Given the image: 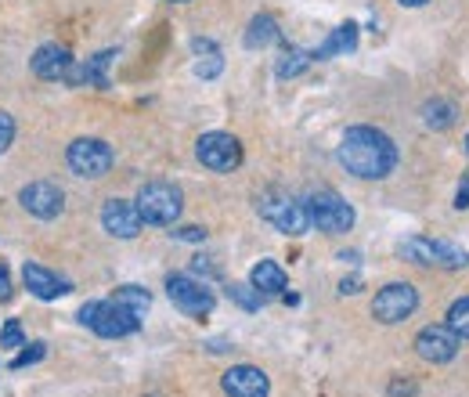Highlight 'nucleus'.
Masks as SVG:
<instances>
[{"instance_id": "nucleus-31", "label": "nucleus", "mask_w": 469, "mask_h": 397, "mask_svg": "<svg viewBox=\"0 0 469 397\" xmlns=\"http://www.w3.org/2000/svg\"><path fill=\"white\" fill-rule=\"evenodd\" d=\"M12 296V271L8 264H0V300H8Z\"/></svg>"}, {"instance_id": "nucleus-24", "label": "nucleus", "mask_w": 469, "mask_h": 397, "mask_svg": "<svg viewBox=\"0 0 469 397\" xmlns=\"http://www.w3.org/2000/svg\"><path fill=\"white\" fill-rule=\"evenodd\" d=\"M458 340H469V296H462V300H455L451 307H447V322H444Z\"/></svg>"}, {"instance_id": "nucleus-27", "label": "nucleus", "mask_w": 469, "mask_h": 397, "mask_svg": "<svg viewBox=\"0 0 469 397\" xmlns=\"http://www.w3.org/2000/svg\"><path fill=\"white\" fill-rule=\"evenodd\" d=\"M220 69H224V62H220V55H217V51H209L202 62H195V76H202V80H213Z\"/></svg>"}, {"instance_id": "nucleus-10", "label": "nucleus", "mask_w": 469, "mask_h": 397, "mask_svg": "<svg viewBox=\"0 0 469 397\" xmlns=\"http://www.w3.org/2000/svg\"><path fill=\"white\" fill-rule=\"evenodd\" d=\"M415 307H419V293H415V286H408V282H390V286H383V289L376 293V300H372V314H376V322H383V325L404 322Z\"/></svg>"}, {"instance_id": "nucleus-35", "label": "nucleus", "mask_w": 469, "mask_h": 397, "mask_svg": "<svg viewBox=\"0 0 469 397\" xmlns=\"http://www.w3.org/2000/svg\"><path fill=\"white\" fill-rule=\"evenodd\" d=\"M397 4H404V8H422V4H429V0H397Z\"/></svg>"}, {"instance_id": "nucleus-25", "label": "nucleus", "mask_w": 469, "mask_h": 397, "mask_svg": "<svg viewBox=\"0 0 469 397\" xmlns=\"http://www.w3.org/2000/svg\"><path fill=\"white\" fill-rule=\"evenodd\" d=\"M422 116H426V127H433V130H447V127L455 123V105H447V101H426Z\"/></svg>"}, {"instance_id": "nucleus-8", "label": "nucleus", "mask_w": 469, "mask_h": 397, "mask_svg": "<svg viewBox=\"0 0 469 397\" xmlns=\"http://www.w3.org/2000/svg\"><path fill=\"white\" fill-rule=\"evenodd\" d=\"M195 155L202 166H209L213 173H231L234 166L243 163V145L234 134H224V130H209L195 141Z\"/></svg>"}, {"instance_id": "nucleus-23", "label": "nucleus", "mask_w": 469, "mask_h": 397, "mask_svg": "<svg viewBox=\"0 0 469 397\" xmlns=\"http://www.w3.org/2000/svg\"><path fill=\"white\" fill-rule=\"evenodd\" d=\"M227 296H231L234 304H239L243 311H261V307H264V300H268V296H264L261 289H253L250 282H234V286L227 289Z\"/></svg>"}, {"instance_id": "nucleus-14", "label": "nucleus", "mask_w": 469, "mask_h": 397, "mask_svg": "<svg viewBox=\"0 0 469 397\" xmlns=\"http://www.w3.org/2000/svg\"><path fill=\"white\" fill-rule=\"evenodd\" d=\"M102 225L116 239H134L141 232V214H137L134 203H127V198H109V203L102 207Z\"/></svg>"}, {"instance_id": "nucleus-12", "label": "nucleus", "mask_w": 469, "mask_h": 397, "mask_svg": "<svg viewBox=\"0 0 469 397\" xmlns=\"http://www.w3.org/2000/svg\"><path fill=\"white\" fill-rule=\"evenodd\" d=\"M220 386H224L227 397H268L271 393V379L257 365H234V368H227L224 379H220Z\"/></svg>"}, {"instance_id": "nucleus-18", "label": "nucleus", "mask_w": 469, "mask_h": 397, "mask_svg": "<svg viewBox=\"0 0 469 397\" xmlns=\"http://www.w3.org/2000/svg\"><path fill=\"white\" fill-rule=\"evenodd\" d=\"M250 286L261 289L264 296H279V293L289 286V275H286L282 264H275V260H261V264L250 271Z\"/></svg>"}, {"instance_id": "nucleus-15", "label": "nucleus", "mask_w": 469, "mask_h": 397, "mask_svg": "<svg viewBox=\"0 0 469 397\" xmlns=\"http://www.w3.org/2000/svg\"><path fill=\"white\" fill-rule=\"evenodd\" d=\"M33 73L40 80H66V73L73 69V55L69 48H58V44H44L37 55H33Z\"/></svg>"}, {"instance_id": "nucleus-11", "label": "nucleus", "mask_w": 469, "mask_h": 397, "mask_svg": "<svg viewBox=\"0 0 469 397\" xmlns=\"http://www.w3.org/2000/svg\"><path fill=\"white\" fill-rule=\"evenodd\" d=\"M19 203H22L26 214H33V217H40V221H51V217L62 214L66 195H62V188L51 184V181H33V184H26V188L19 191Z\"/></svg>"}, {"instance_id": "nucleus-20", "label": "nucleus", "mask_w": 469, "mask_h": 397, "mask_svg": "<svg viewBox=\"0 0 469 397\" xmlns=\"http://www.w3.org/2000/svg\"><path fill=\"white\" fill-rule=\"evenodd\" d=\"M275 40H282V33H279V22L271 19V15H257L253 22H250V30H246V48H271Z\"/></svg>"}, {"instance_id": "nucleus-4", "label": "nucleus", "mask_w": 469, "mask_h": 397, "mask_svg": "<svg viewBox=\"0 0 469 397\" xmlns=\"http://www.w3.org/2000/svg\"><path fill=\"white\" fill-rule=\"evenodd\" d=\"M304 207H307L311 225H314L318 232H325V235H347V232L354 228V207L347 203L343 195H336L332 188L314 191Z\"/></svg>"}, {"instance_id": "nucleus-22", "label": "nucleus", "mask_w": 469, "mask_h": 397, "mask_svg": "<svg viewBox=\"0 0 469 397\" xmlns=\"http://www.w3.org/2000/svg\"><path fill=\"white\" fill-rule=\"evenodd\" d=\"M112 300H116V304H123L127 311H134L137 318H141V314L152 307V296H148V289H141V286H119Z\"/></svg>"}, {"instance_id": "nucleus-26", "label": "nucleus", "mask_w": 469, "mask_h": 397, "mask_svg": "<svg viewBox=\"0 0 469 397\" xmlns=\"http://www.w3.org/2000/svg\"><path fill=\"white\" fill-rule=\"evenodd\" d=\"M0 347H8V350H19V347H26V336H22V325L12 318V322H4V329H0Z\"/></svg>"}, {"instance_id": "nucleus-6", "label": "nucleus", "mask_w": 469, "mask_h": 397, "mask_svg": "<svg viewBox=\"0 0 469 397\" xmlns=\"http://www.w3.org/2000/svg\"><path fill=\"white\" fill-rule=\"evenodd\" d=\"M404 260L411 264H422V268H465L469 264V253L455 243H444V239H426V235H415L401 246Z\"/></svg>"}, {"instance_id": "nucleus-30", "label": "nucleus", "mask_w": 469, "mask_h": 397, "mask_svg": "<svg viewBox=\"0 0 469 397\" xmlns=\"http://www.w3.org/2000/svg\"><path fill=\"white\" fill-rule=\"evenodd\" d=\"M173 239H181V243H202V239H206V232L191 225V228H177V232H173Z\"/></svg>"}, {"instance_id": "nucleus-37", "label": "nucleus", "mask_w": 469, "mask_h": 397, "mask_svg": "<svg viewBox=\"0 0 469 397\" xmlns=\"http://www.w3.org/2000/svg\"><path fill=\"white\" fill-rule=\"evenodd\" d=\"M465 148H469V137H465Z\"/></svg>"}, {"instance_id": "nucleus-7", "label": "nucleus", "mask_w": 469, "mask_h": 397, "mask_svg": "<svg viewBox=\"0 0 469 397\" xmlns=\"http://www.w3.org/2000/svg\"><path fill=\"white\" fill-rule=\"evenodd\" d=\"M69 170L76 173V177H87V181H98V177H105L109 170H112V163H116V152L102 141V137H76L73 145H69Z\"/></svg>"}, {"instance_id": "nucleus-32", "label": "nucleus", "mask_w": 469, "mask_h": 397, "mask_svg": "<svg viewBox=\"0 0 469 397\" xmlns=\"http://www.w3.org/2000/svg\"><path fill=\"white\" fill-rule=\"evenodd\" d=\"M455 207H458V210H465V207H469V177H465V181L458 184V195H455Z\"/></svg>"}, {"instance_id": "nucleus-1", "label": "nucleus", "mask_w": 469, "mask_h": 397, "mask_svg": "<svg viewBox=\"0 0 469 397\" xmlns=\"http://www.w3.org/2000/svg\"><path fill=\"white\" fill-rule=\"evenodd\" d=\"M340 163L361 181H383L397 166V145L376 127H350L340 141Z\"/></svg>"}, {"instance_id": "nucleus-21", "label": "nucleus", "mask_w": 469, "mask_h": 397, "mask_svg": "<svg viewBox=\"0 0 469 397\" xmlns=\"http://www.w3.org/2000/svg\"><path fill=\"white\" fill-rule=\"evenodd\" d=\"M311 62H314V58H311V51H304V48H289V51L279 58L275 73H279V80H293V76H300Z\"/></svg>"}, {"instance_id": "nucleus-17", "label": "nucleus", "mask_w": 469, "mask_h": 397, "mask_svg": "<svg viewBox=\"0 0 469 397\" xmlns=\"http://www.w3.org/2000/svg\"><path fill=\"white\" fill-rule=\"evenodd\" d=\"M116 55L112 51H102V55H94V58H87L84 66H76L73 62V69L66 73V84H73V87H109V62H112Z\"/></svg>"}, {"instance_id": "nucleus-19", "label": "nucleus", "mask_w": 469, "mask_h": 397, "mask_svg": "<svg viewBox=\"0 0 469 397\" xmlns=\"http://www.w3.org/2000/svg\"><path fill=\"white\" fill-rule=\"evenodd\" d=\"M354 48H358V26H354V22H347V26H336V30L329 33V40H325L322 48H314V51H311V58L325 62V58L347 55V51H354Z\"/></svg>"}, {"instance_id": "nucleus-9", "label": "nucleus", "mask_w": 469, "mask_h": 397, "mask_svg": "<svg viewBox=\"0 0 469 397\" xmlns=\"http://www.w3.org/2000/svg\"><path fill=\"white\" fill-rule=\"evenodd\" d=\"M166 296H170V304H173L177 311H184L188 318H206V314L217 307V296H213L202 282H195L191 275H170V278H166Z\"/></svg>"}, {"instance_id": "nucleus-28", "label": "nucleus", "mask_w": 469, "mask_h": 397, "mask_svg": "<svg viewBox=\"0 0 469 397\" xmlns=\"http://www.w3.org/2000/svg\"><path fill=\"white\" fill-rule=\"evenodd\" d=\"M44 343H30V350H22L15 361H12V368H30V365H37V361H44Z\"/></svg>"}, {"instance_id": "nucleus-36", "label": "nucleus", "mask_w": 469, "mask_h": 397, "mask_svg": "<svg viewBox=\"0 0 469 397\" xmlns=\"http://www.w3.org/2000/svg\"><path fill=\"white\" fill-rule=\"evenodd\" d=\"M170 4H184V0H170Z\"/></svg>"}, {"instance_id": "nucleus-29", "label": "nucleus", "mask_w": 469, "mask_h": 397, "mask_svg": "<svg viewBox=\"0 0 469 397\" xmlns=\"http://www.w3.org/2000/svg\"><path fill=\"white\" fill-rule=\"evenodd\" d=\"M12 137H15V119L8 112H0V152L12 145Z\"/></svg>"}, {"instance_id": "nucleus-3", "label": "nucleus", "mask_w": 469, "mask_h": 397, "mask_svg": "<svg viewBox=\"0 0 469 397\" xmlns=\"http://www.w3.org/2000/svg\"><path fill=\"white\" fill-rule=\"evenodd\" d=\"M80 322L87 329H94L98 336H105V340H119V336H130V332L141 329V318L134 311H127L123 304H116V300H91V304H84L80 307Z\"/></svg>"}, {"instance_id": "nucleus-5", "label": "nucleus", "mask_w": 469, "mask_h": 397, "mask_svg": "<svg viewBox=\"0 0 469 397\" xmlns=\"http://www.w3.org/2000/svg\"><path fill=\"white\" fill-rule=\"evenodd\" d=\"M257 210L268 225H275L282 235H304L311 228V217H307V207L296 203L293 195L286 191H264L257 198Z\"/></svg>"}, {"instance_id": "nucleus-2", "label": "nucleus", "mask_w": 469, "mask_h": 397, "mask_svg": "<svg viewBox=\"0 0 469 397\" xmlns=\"http://www.w3.org/2000/svg\"><path fill=\"white\" fill-rule=\"evenodd\" d=\"M137 214H141V225H155V228H173L177 217H181V207H184V195L177 184L170 181H148L141 191H137Z\"/></svg>"}, {"instance_id": "nucleus-33", "label": "nucleus", "mask_w": 469, "mask_h": 397, "mask_svg": "<svg viewBox=\"0 0 469 397\" xmlns=\"http://www.w3.org/2000/svg\"><path fill=\"white\" fill-rule=\"evenodd\" d=\"M191 271H199V275H220V271H217V268H213L209 260H202V257H199V260L191 264Z\"/></svg>"}, {"instance_id": "nucleus-16", "label": "nucleus", "mask_w": 469, "mask_h": 397, "mask_svg": "<svg viewBox=\"0 0 469 397\" xmlns=\"http://www.w3.org/2000/svg\"><path fill=\"white\" fill-rule=\"evenodd\" d=\"M22 278H26V289H30L33 296H40V300H58V296H66V293L73 289L66 278H58L55 271H48V268H40V264H26V268H22Z\"/></svg>"}, {"instance_id": "nucleus-13", "label": "nucleus", "mask_w": 469, "mask_h": 397, "mask_svg": "<svg viewBox=\"0 0 469 397\" xmlns=\"http://www.w3.org/2000/svg\"><path fill=\"white\" fill-rule=\"evenodd\" d=\"M415 350L422 361H433V365H444L458 354V336L447 329V325H426L419 336H415Z\"/></svg>"}, {"instance_id": "nucleus-34", "label": "nucleus", "mask_w": 469, "mask_h": 397, "mask_svg": "<svg viewBox=\"0 0 469 397\" xmlns=\"http://www.w3.org/2000/svg\"><path fill=\"white\" fill-rule=\"evenodd\" d=\"M358 289H361V278H343V282H340V293H343V296H347V293H358Z\"/></svg>"}]
</instances>
